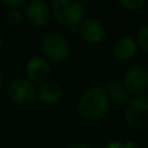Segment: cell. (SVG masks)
<instances>
[{"label":"cell","mask_w":148,"mask_h":148,"mask_svg":"<svg viewBox=\"0 0 148 148\" xmlns=\"http://www.w3.org/2000/svg\"><path fill=\"white\" fill-rule=\"evenodd\" d=\"M109 104L110 101L104 89L94 87L83 92L77 103V111L87 120H98L106 114Z\"/></svg>","instance_id":"obj_1"},{"label":"cell","mask_w":148,"mask_h":148,"mask_svg":"<svg viewBox=\"0 0 148 148\" xmlns=\"http://www.w3.org/2000/svg\"><path fill=\"white\" fill-rule=\"evenodd\" d=\"M51 12L60 24L69 28L77 25L84 14L82 3L75 0H54L51 3Z\"/></svg>","instance_id":"obj_2"},{"label":"cell","mask_w":148,"mask_h":148,"mask_svg":"<svg viewBox=\"0 0 148 148\" xmlns=\"http://www.w3.org/2000/svg\"><path fill=\"white\" fill-rule=\"evenodd\" d=\"M126 123L134 130H145L148 127V97L140 95L127 103L125 112Z\"/></svg>","instance_id":"obj_3"},{"label":"cell","mask_w":148,"mask_h":148,"mask_svg":"<svg viewBox=\"0 0 148 148\" xmlns=\"http://www.w3.org/2000/svg\"><path fill=\"white\" fill-rule=\"evenodd\" d=\"M42 52L52 61H62L67 59L71 53V46L68 40L59 34H50L42 40Z\"/></svg>","instance_id":"obj_4"},{"label":"cell","mask_w":148,"mask_h":148,"mask_svg":"<svg viewBox=\"0 0 148 148\" xmlns=\"http://www.w3.org/2000/svg\"><path fill=\"white\" fill-rule=\"evenodd\" d=\"M7 96L14 104H28L36 98L37 88L28 79H17L8 86Z\"/></svg>","instance_id":"obj_5"},{"label":"cell","mask_w":148,"mask_h":148,"mask_svg":"<svg viewBox=\"0 0 148 148\" xmlns=\"http://www.w3.org/2000/svg\"><path fill=\"white\" fill-rule=\"evenodd\" d=\"M124 87L131 94H143L148 89V69L141 65L132 66L124 76Z\"/></svg>","instance_id":"obj_6"},{"label":"cell","mask_w":148,"mask_h":148,"mask_svg":"<svg viewBox=\"0 0 148 148\" xmlns=\"http://www.w3.org/2000/svg\"><path fill=\"white\" fill-rule=\"evenodd\" d=\"M25 72L28 80L35 83H45L51 74L50 64L42 57H34L28 60L25 65Z\"/></svg>","instance_id":"obj_7"},{"label":"cell","mask_w":148,"mask_h":148,"mask_svg":"<svg viewBox=\"0 0 148 148\" xmlns=\"http://www.w3.org/2000/svg\"><path fill=\"white\" fill-rule=\"evenodd\" d=\"M25 15L34 27H43L50 20V7L43 0H32L25 5Z\"/></svg>","instance_id":"obj_8"},{"label":"cell","mask_w":148,"mask_h":148,"mask_svg":"<svg viewBox=\"0 0 148 148\" xmlns=\"http://www.w3.org/2000/svg\"><path fill=\"white\" fill-rule=\"evenodd\" d=\"M79 35L84 42L95 44L99 43L104 38L105 29L99 21L95 18H88L81 22L79 27Z\"/></svg>","instance_id":"obj_9"},{"label":"cell","mask_w":148,"mask_h":148,"mask_svg":"<svg viewBox=\"0 0 148 148\" xmlns=\"http://www.w3.org/2000/svg\"><path fill=\"white\" fill-rule=\"evenodd\" d=\"M104 91L106 92L109 101H111L116 105H124V104L128 103V99H130L128 91L117 80L106 81Z\"/></svg>","instance_id":"obj_10"},{"label":"cell","mask_w":148,"mask_h":148,"mask_svg":"<svg viewBox=\"0 0 148 148\" xmlns=\"http://www.w3.org/2000/svg\"><path fill=\"white\" fill-rule=\"evenodd\" d=\"M37 95L39 99L45 104H54L57 103L62 96L61 87L53 81H46L45 83L40 84L37 90Z\"/></svg>","instance_id":"obj_11"},{"label":"cell","mask_w":148,"mask_h":148,"mask_svg":"<svg viewBox=\"0 0 148 148\" xmlns=\"http://www.w3.org/2000/svg\"><path fill=\"white\" fill-rule=\"evenodd\" d=\"M136 52V44L130 37L120 38L113 46V56L120 61L131 59Z\"/></svg>","instance_id":"obj_12"},{"label":"cell","mask_w":148,"mask_h":148,"mask_svg":"<svg viewBox=\"0 0 148 148\" xmlns=\"http://www.w3.org/2000/svg\"><path fill=\"white\" fill-rule=\"evenodd\" d=\"M3 18H5V22L9 27L14 28L22 23L23 15L18 8H8L3 14Z\"/></svg>","instance_id":"obj_13"},{"label":"cell","mask_w":148,"mask_h":148,"mask_svg":"<svg viewBox=\"0 0 148 148\" xmlns=\"http://www.w3.org/2000/svg\"><path fill=\"white\" fill-rule=\"evenodd\" d=\"M136 39H138L139 46L146 53H148V24L142 25L139 29V31L136 34Z\"/></svg>","instance_id":"obj_14"},{"label":"cell","mask_w":148,"mask_h":148,"mask_svg":"<svg viewBox=\"0 0 148 148\" xmlns=\"http://www.w3.org/2000/svg\"><path fill=\"white\" fill-rule=\"evenodd\" d=\"M118 2H119L120 6L125 7L126 9H130V10L141 9L146 5L145 0H119Z\"/></svg>","instance_id":"obj_15"},{"label":"cell","mask_w":148,"mask_h":148,"mask_svg":"<svg viewBox=\"0 0 148 148\" xmlns=\"http://www.w3.org/2000/svg\"><path fill=\"white\" fill-rule=\"evenodd\" d=\"M105 148H135V145L133 142H127L126 145H123L119 141H112L105 146Z\"/></svg>","instance_id":"obj_16"},{"label":"cell","mask_w":148,"mask_h":148,"mask_svg":"<svg viewBox=\"0 0 148 148\" xmlns=\"http://www.w3.org/2000/svg\"><path fill=\"white\" fill-rule=\"evenodd\" d=\"M2 3L6 6H9V8H20L21 6L27 5V1L25 0H3Z\"/></svg>","instance_id":"obj_17"},{"label":"cell","mask_w":148,"mask_h":148,"mask_svg":"<svg viewBox=\"0 0 148 148\" xmlns=\"http://www.w3.org/2000/svg\"><path fill=\"white\" fill-rule=\"evenodd\" d=\"M69 148H90L88 145L86 143H82V142H76V143H73Z\"/></svg>","instance_id":"obj_18"},{"label":"cell","mask_w":148,"mask_h":148,"mask_svg":"<svg viewBox=\"0 0 148 148\" xmlns=\"http://www.w3.org/2000/svg\"><path fill=\"white\" fill-rule=\"evenodd\" d=\"M2 80H3V77H2V72H1V69H0V88H1V86H2Z\"/></svg>","instance_id":"obj_19"},{"label":"cell","mask_w":148,"mask_h":148,"mask_svg":"<svg viewBox=\"0 0 148 148\" xmlns=\"http://www.w3.org/2000/svg\"><path fill=\"white\" fill-rule=\"evenodd\" d=\"M2 46V37H1V35H0V47Z\"/></svg>","instance_id":"obj_20"}]
</instances>
